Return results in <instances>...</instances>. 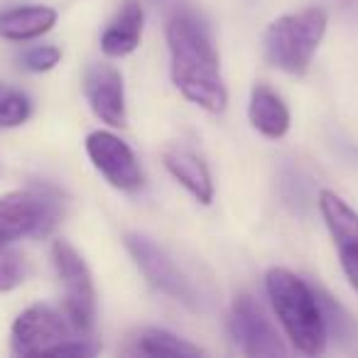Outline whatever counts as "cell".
<instances>
[{
    "mask_svg": "<svg viewBox=\"0 0 358 358\" xmlns=\"http://www.w3.org/2000/svg\"><path fill=\"white\" fill-rule=\"evenodd\" d=\"M319 211L329 229L346 280L358 292V214L331 189L319 192Z\"/></svg>",
    "mask_w": 358,
    "mask_h": 358,
    "instance_id": "11",
    "label": "cell"
},
{
    "mask_svg": "<svg viewBox=\"0 0 358 358\" xmlns=\"http://www.w3.org/2000/svg\"><path fill=\"white\" fill-rule=\"evenodd\" d=\"M52 263H55L57 278L64 289V314L76 334L91 336L96 327V285L91 270L81 253L59 238L52 243Z\"/></svg>",
    "mask_w": 358,
    "mask_h": 358,
    "instance_id": "5",
    "label": "cell"
},
{
    "mask_svg": "<svg viewBox=\"0 0 358 358\" xmlns=\"http://www.w3.org/2000/svg\"><path fill=\"white\" fill-rule=\"evenodd\" d=\"M62 50L57 45H30L20 52V64L32 74H42L59 64Z\"/></svg>",
    "mask_w": 358,
    "mask_h": 358,
    "instance_id": "20",
    "label": "cell"
},
{
    "mask_svg": "<svg viewBox=\"0 0 358 358\" xmlns=\"http://www.w3.org/2000/svg\"><path fill=\"white\" fill-rule=\"evenodd\" d=\"M145 10L140 0H125L113 20L106 25L101 35V52L106 57H128L140 47L143 40Z\"/></svg>",
    "mask_w": 358,
    "mask_h": 358,
    "instance_id": "13",
    "label": "cell"
},
{
    "mask_svg": "<svg viewBox=\"0 0 358 358\" xmlns=\"http://www.w3.org/2000/svg\"><path fill=\"white\" fill-rule=\"evenodd\" d=\"M123 353L128 356H150V358H196L206 356L204 348L194 346L187 338L167 331V329L145 327L128 336V343L123 346Z\"/></svg>",
    "mask_w": 358,
    "mask_h": 358,
    "instance_id": "14",
    "label": "cell"
},
{
    "mask_svg": "<svg viewBox=\"0 0 358 358\" xmlns=\"http://www.w3.org/2000/svg\"><path fill=\"white\" fill-rule=\"evenodd\" d=\"M64 216V199L50 185L0 196V248L20 238H45Z\"/></svg>",
    "mask_w": 358,
    "mask_h": 358,
    "instance_id": "4",
    "label": "cell"
},
{
    "mask_svg": "<svg viewBox=\"0 0 358 358\" xmlns=\"http://www.w3.org/2000/svg\"><path fill=\"white\" fill-rule=\"evenodd\" d=\"M164 15V40L174 86L187 101L204 108L206 113H224L229 106V91L209 25L194 8L179 0L167 3Z\"/></svg>",
    "mask_w": 358,
    "mask_h": 358,
    "instance_id": "1",
    "label": "cell"
},
{
    "mask_svg": "<svg viewBox=\"0 0 358 358\" xmlns=\"http://www.w3.org/2000/svg\"><path fill=\"white\" fill-rule=\"evenodd\" d=\"M123 245L150 287L157 289L159 294L177 299L189 309L199 307V292H196L194 282L179 270L174 258L157 241L150 238L148 234H140V231H128L123 236Z\"/></svg>",
    "mask_w": 358,
    "mask_h": 358,
    "instance_id": "6",
    "label": "cell"
},
{
    "mask_svg": "<svg viewBox=\"0 0 358 358\" xmlns=\"http://www.w3.org/2000/svg\"><path fill=\"white\" fill-rule=\"evenodd\" d=\"M229 336L245 356H287L282 336L250 294H238L229 312Z\"/></svg>",
    "mask_w": 358,
    "mask_h": 358,
    "instance_id": "8",
    "label": "cell"
},
{
    "mask_svg": "<svg viewBox=\"0 0 358 358\" xmlns=\"http://www.w3.org/2000/svg\"><path fill=\"white\" fill-rule=\"evenodd\" d=\"M248 118L260 135L270 140H280L289 130V108L278 91L268 84H255L250 89Z\"/></svg>",
    "mask_w": 358,
    "mask_h": 358,
    "instance_id": "15",
    "label": "cell"
},
{
    "mask_svg": "<svg viewBox=\"0 0 358 358\" xmlns=\"http://www.w3.org/2000/svg\"><path fill=\"white\" fill-rule=\"evenodd\" d=\"M0 94H3V91H0Z\"/></svg>",
    "mask_w": 358,
    "mask_h": 358,
    "instance_id": "23",
    "label": "cell"
},
{
    "mask_svg": "<svg viewBox=\"0 0 358 358\" xmlns=\"http://www.w3.org/2000/svg\"><path fill=\"white\" fill-rule=\"evenodd\" d=\"M55 25L57 10L50 6H17L0 13V37L10 42L37 40Z\"/></svg>",
    "mask_w": 358,
    "mask_h": 358,
    "instance_id": "16",
    "label": "cell"
},
{
    "mask_svg": "<svg viewBox=\"0 0 358 358\" xmlns=\"http://www.w3.org/2000/svg\"><path fill=\"white\" fill-rule=\"evenodd\" d=\"M317 297L322 304V314H324V327H327V336H334L338 341H353L358 336V327L351 319V314L341 307L334 297H329L324 289L317 287Z\"/></svg>",
    "mask_w": 358,
    "mask_h": 358,
    "instance_id": "17",
    "label": "cell"
},
{
    "mask_svg": "<svg viewBox=\"0 0 358 358\" xmlns=\"http://www.w3.org/2000/svg\"><path fill=\"white\" fill-rule=\"evenodd\" d=\"M32 113V103L20 91L0 94V128H17Z\"/></svg>",
    "mask_w": 358,
    "mask_h": 358,
    "instance_id": "19",
    "label": "cell"
},
{
    "mask_svg": "<svg viewBox=\"0 0 358 358\" xmlns=\"http://www.w3.org/2000/svg\"><path fill=\"white\" fill-rule=\"evenodd\" d=\"M0 172H3V167H0Z\"/></svg>",
    "mask_w": 358,
    "mask_h": 358,
    "instance_id": "22",
    "label": "cell"
},
{
    "mask_svg": "<svg viewBox=\"0 0 358 358\" xmlns=\"http://www.w3.org/2000/svg\"><path fill=\"white\" fill-rule=\"evenodd\" d=\"M329 27V15L324 8L289 13L270 22L263 37V52L268 64L285 74L302 76L312 66V59L322 45Z\"/></svg>",
    "mask_w": 358,
    "mask_h": 358,
    "instance_id": "3",
    "label": "cell"
},
{
    "mask_svg": "<svg viewBox=\"0 0 358 358\" xmlns=\"http://www.w3.org/2000/svg\"><path fill=\"white\" fill-rule=\"evenodd\" d=\"M167 172L177 179L179 185L185 187L199 204L209 206L214 201V182H211V172L201 155H196L192 148L185 145H169L162 155Z\"/></svg>",
    "mask_w": 358,
    "mask_h": 358,
    "instance_id": "12",
    "label": "cell"
},
{
    "mask_svg": "<svg viewBox=\"0 0 358 358\" xmlns=\"http://www.w3.org/2000/svg\"><path fill=\"white\" fill-rule=\"evenodd\" d=\"M81 89L91 110L99 120L110 128L128 125V106H125V84L120 71L108 62H91L81 76Z\"/></svg>",
    "mask_w": 358,
    "mask_h": 358,
    "instance_id": "10",
    "label": "cell"
},
{
    "mask_svg": "<svg viewBox=\"0 0 358 358\" xmlns=\"http://www.w3.org/2000/svg\"><path fill=\"white\" fill-rule=\"evenodd\" d=\"M27 278V260L10 245L0 248V292H10L20 287Z\"/></svg>",
    "mask_w": 358,
    "mask_h": 358,
    "instance_id": "18",
    "label": "cell"
},
{
    "mask_svg": "<svg viewBox=\"0 0 358 358\" xmlns=\"http://www.w3.org/2000/svg\"><path fill=\"white\" fill-rule=\"evenodd\" d=\"M329 3H331V6L341 13V17H346L351 25H358V0H329Z\"/></svg>",
    "mask_w": 358,
    "mask_h": 358,
    "instance_id": "21",
    "label": "cell"
},
{
    "mask_svg": "<svg viewBox=\"0 0 358 358\" xmlns=\"http://www.w3.org/2000/svg\"><path fill=\"white\" fill-rule=\"evenodd\" d=\"M86 155L101 177L118 192H138L145 185V174L138 157L125 140L108 130H94L86 138Z\"/></svg>",
    "mask_w": 358,
    "mask_h": 358,
    "instance_id": "9",
    "label": "cell"
},
{
    "mask_svg": "<svg viewBox=\"0 0 358 358\" xmlns=\"http://www.w3.org/2000/svg\"><path fill=\"white\" fill-rule=\"evenodd\" d=\"M265 292L289 343L304 356L324 353L329 336L317 287L289 270L273 268L265 275Z\"/></svg>",
    "mask_w": 358,
    "mask_h": 358,
    "instance_id": "2",
    "label": "cell"
},
{
    "mask_svg": "<svg viewBox=\"0 0 358 358\" xmlns=\"http://www.w3.org/2000/svg\"><path fill=\"white\" fill-rule=\"evenodd\" d=\"M81 336L66 319L64 309L52 304H32L15 319L10 329L13 356H55L69 338Z\"/></svg>",
    "mask_w": 358,
    "mask_h": 358,
    "instance_id": "7",
    "label": "cell"
}]
</instances>
